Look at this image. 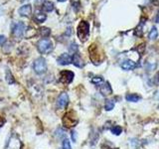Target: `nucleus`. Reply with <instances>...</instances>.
I'll use <instances>...</instances> for the list:
<instances>
[{
  "mask_svg": "<svg viewBox=\"0 0 159 149\" xmlns=\"http://www.w3.org/2000/svg\"><path fill=\"white\" fill-rule=\"evenodd\" d=\"M37 49L40 54L43 55H47L50 54L54 49V45L53 42L50 39L47 38H43L41 40H39L37 43Z\"/></svg>",
  "mask_w": 159,
  "mask_h": 149,
  "instance_id": "nucleus-1",
  "label": "nucleus"
},
{
  "mask_svg": "<svg viewBox=\"0 0 159 149\" xmlns=\"http://www.w3.org/2000/svg\"><path fill=\"white\" fill-rule=\"evenodd\" d=\"M77 34H78L79 39L81 40L82 42H86L89 35V24L87 21H84V20H82L78 25Z\"/></svg>",
  "mask_w": 159,
  "mask_h": 149,
  "instance_id": "nucleus-2",
  "label": "nucleus"
},
{
  "mask_svg": "<svg viewBox=\"0 0 159 149\" xmlns=\"http://www.w3.org/2000/svg\"><path fill=\"white\" fill-rule=\"evenodd\" d=\"M33 70L37 74H43L47 72V63L44 58L40 57L34 61Z\"/></svg>",
  "mask_w": 159,
  "mask_h": 149,
  "instance_id": "nucleus-3",
  "label": "nucleus"
},
{
  "mask_svg": "<svg viewBox=\"0 0 159 149\" xmlns=\"http://www.w3.org/2000/svg\"><path fill=\"white\" fill-rule=\"evenodd\" d=\"M77 123H78V118L74 111H69L64 115L63 124L65 127H67V128L74 127V126H76Z\"/></svg>",
  "mask_w": 159,
  "mask_h": 149,
  "instance_id": "nucleus-4",
  "label": "nucleus"
},
{
  "mask_svg": "<svg viewBox=\"0 0 159 149\" xmlns=\"http://www.w3.org/2000/svg\"><path fill=\"white\" fill-rule=\"evenodd\" d=\"M21 147H22L21 140H20L16 134L13 133L12 135L10 136L5 149H21Z\"/></svg>",
  "mask_w": 159,
  "mask_h": 149,
  "instance_id": "nucleus-5",
  "label": "nucleus"
},
{
  "mask_svg": "<svg viewBox=\"0 0 159 149\" xmlns=\"http://www.w3.org/2000/svg\"><path fill=\"white\" fill-rule=\"evenodd\" d=\"M25 31H26V26L23 22H17L12 28V34L16 39H21L24 36Z\"/></svg>",
  "mask_w": 159,
  "mask_h": 149,
  "instance_id": "nucleus-6",
  "label": "nucleus"
},
{
  "mask_svg": "<svg viewBox=\"0 0 159 149\" xmlns=\"http://www.w3.org/2000/svg\"><path fill=\"white\" fill-rule=\"evenodd\" d=\"M75 78V74L71 71H68V70H65L60 73V79L59 81L60 83H62L64 84H69L73 82V79Z\"/></svg>",
  "mask_w": 159,
  "mask_h": 149,
  "instance_id": "nucleus-7",
  "label": "nucleus"
},
{
  "mask_svg": "<svg viewBox=\"0 0 159 149\" xmlns=\"http://www.w3.org/2000/svg\"><path fill=\"white\" fill-rule=\"evenodd\" d=\"M68 103H69V96H68V93H62L59 96L58 101H57V106H58V108H65V107H67Z\"/></svg>",
  "mask_w": 159,
  "mask_h": 149,
  "instance_id": "nucleus-8",
  "label": "nucleus"
},
{
  "mask_svg": "<svg viewBox=\"0 0 159 149\" xmlns=\"http://www.w3.org/2000/svg\"><path fill=\"white\" fill-rule=\"evenodd\" d=\"M58 64L62 65V66H68V65L72 64V56L67 53L62 54L61 56H59L57 59Z\"/></svg>",
  "mask_w": 159,
  "mask_h": 149,
  "instance_id": "nucleus-9",
  "label": "nucleus"
},
{
  "mask_svg": "<svg viewBox=\"0 0 159 149\" xmlns=\"http://www.w3.org/2000/svg\"><path fill=\"white\" fill-rule=\"evenodd\" d=\"M18 13L20 16H22V17H28L32 13V6L30 4H25L19 8Z\"/></svg>",
  "mask_w": 159,
  "mask_h": 149,
  "instance_id": "nucleus-10",
  "label": "nucleus"
},
{
  "mask_svg": "<svg viewBox=\"0 0 159 149\" xmlns=\"http://www.w3.org/2000/svg\"><path fill=\"white\" fill-rule=\"evenodd\" d=\"M120 67L124 71H131V70H134L136 67V62L132 61V60H125L120 64Z\"/></svg>",
  "mask_w": 159,
  "mask_h": 149,
  "instance_id": "nucleus-11",
  "label": "nucleus"
},
{
  "mask_svg": "<svg viewBox=\"0 0 159 149\" xmlns=\"http://www.w3.org/2000/svg\"><path fill=\"white\" fill-rule=\"evenodd\" d=\"M99 92H101V93L102 94L103 97H107L109 96V94L112 93V88L111 87V84H109V83H102L101 84V88H99Z\"/></svg>",
  "mask_w": 159,
  "mask_h": 149,
  "instance_id": "nucleus-12",
  "label": "nucleus"
},
{
  "mask_svg": "<svg viewBox=\"0 0 159 149\" xmlns=\"http://www.w3.org/2000/svg\"><path fill=\"white\" fill-rule=\"evenodd\" d=\"M47 19V15L45 14L42 10H36L34 13V20L36 21V23H43L46 21Z\"/></svg>",
  "mask_w": 159,
  "mask_h": 149,
  "instance_id": "nucleus-13",
  "label": "nucleus"
},
{
  "mask_svg": "<svg viewBox=\"0 0 159 149\" xmlns=\"http://www.w3.org/2000/svg\"><path fill=\"white\" fill-rule=\"evenodd\" d=\"M72 63L78 68H83L84 67V61L82 60L81 56L79 53H75L74 56L72 57Z\"/></svg>",
  "mask_w": 159,
  "mask_h": 149,
  "instance_id": "nucleus-14",
  "label": "nucleus"
},
{
  "mask_svg": "<svg viewBox=\"0 0 159 149\" xmlns=\"http://www.w3.org/2000/svg\"><path fill=\"white\" fill-rule=\"evenodd\" d=\"M125 98L129 102H138L141 99V97L137 93H127Z\"/></svg>",
  "mask_w": 159,
  "mask_h": 149,
  "instance_id": "nucleus-15",
  "label": "nucleus"
},
{
  "mask_svg": "<svg viewBox=\"0 0 159 149\" xmlns=\"http://www.w3.org/2000/svg\"><path fill=\"white\" fill-rule=\"evenodd\" d=\"M42 6H43V10L46 12H52L54 10V3L51 1H45Z\"/></svg>",
  "mask_w": 159,
  "mask_h": 149,
  "instance_id": "nucleus-16",
  "label": "nucleus"
},
{
  "mask_svg": "<svg viewBox=\"0 0 159 149\" xmlns=\"http://www.w3.org/2000/svg\"><path fill=\"white\" fill-rule=\"evenodd\" d=\"M114 104H116L114 99H107L106 104H104V108H106V111H112L114 107Z\"/></svg>",
  "mask_w": 159,
  "mask_h": 149,
  "instance_id": "nucleus-17",
  "label": "nucleus"
},
{
  "mask_svg": "<svg viewBox=\"0 0 159 149\" xmlns=\"http://www.w3.org/2000/svg\"><path fill=\"white\" fill-rule=\"evenodd\" d=\"M39 33L42 37L47 38L48 36H50V34H51V30L47 27H41V28H39Z\"/></svg>",
  "mask_w": 159,
  "mask_h": 149,
  "instance_id": "nucleus-18",
  "label": "nucleus"
},
{
  "mask_svg": "<svg viewBox=\"0 0 159 149\" xmlns=\"http://www.w3.org/2000/svg\"><path fill=\"white\" fill-rule=\"evenodd\" d=\"M149 39L150 40H156L158 37V31H157V28L156 27H152L150 32H149Z\"/></svg>",
  "mask_w": 159,
  "mask_h": 149,
  "instance_id": "nucleus-19",
  "label": "nucleus"
},
{
  "mask_svg": "<svg viewBox=\"0 0 159 149\" xmlns=\"http://www.w3.org/2000/svg\"><path fill=\"white\" fill-rule=\"evenodd\" d=\"M111 132L114 134V135H120V133L122 132V128L119 125H113L111 128Z\"/></svg>",
  "mask_w": 159,
  "mask_h": 149,
  "instance_id": "nucleus-20",
  "label": "nucleus"
},
{
  "mask_svg": "<svg viewBox=\"0 0 159 149\" xmlns=\"http://www.w3.org/2000/svg\"><path fill=\"white\" fill-rule=\"evenodd\" d=\"M92 83L96 86H101V84L103 83V79L102 77H94L92 79Z\"/></svg>",
  "mask_w": 159,
  "mask_h": 149,
  "instance_id": "nucleus-21",
  "label": "nucleus"
},
{
  "mask_svg": "<svg viewBox=\"0 0 159 149\" xmlns=\"http://www.w3.org/2000/svg\"><path fill=\"white\" fill-rule=\"evenodd\" d=\"M63 149H72L71 143H70V140L68 138H64L63 139Z\"/></svg>",
  "mask_w": 159,
  "mask_h": 149,
  "instance_id": "nucleus-22",
  "label": "nucleus"
},
{
  "mask_svg": "<svg viewBox=\"0 0 159 149\" xmlns=\"http://www.w3.org/2000/svg\"><path fill=\"white\" fill-rule=\"evenodd\" d=\"M6 79H7L8 84H14L15 83V79H13L12 74L9 71H6Z\"/></svg>",
  "mask_w": 159,
  "mask_h": 149,
  "instance_id": "nucleus-23",
  "label": "nucleus"
},
{
  "mask_svg": "<svg viewBox=\"0 0 159 149\" xmlns=\"http://www.w3.org/2000/svg\"><path fill=\"white\" fill-rule=\"evenodd\" d=\"M70 51L71 52H74V54L75 53H77V51H78V46L75 43H72L71 44V47H70Z\"/></svg>",
  "mask_w": 159,
  "mask_h": 149,
  "instance_id": "nucleus-24",
  "label": "nucleus"
},
{
  "mask_svg": "<svg viewBox=\"0 0 159 149\" xmlns=\"http://www.w3.org/2000/svg\"><path fill=\"white\" fill-rule=\"evenodd\" d=\"M72 139L74 142L77 141V132L76 131H72Z\"/></svg>",
  "mask_w": 159,
  "mask_h": 149,
  "instance_id": "nucleus-25",
  "label": "nucleus"
},
{
  "mask_svg": "<svg viewBox=\"0 0 159 149\" xmlns=\"http://www.w3.org/2000/svg\"><path fill=\"white\" fill-rule=\"evenodd\" d=\"M5 42H6V38H5L4 36H2V35H0V45L4 44Z\"/></svg>",
  "mask_w": 159,
  "mask_h": 149,
  "instance_id": "nucleus-26",
  "label": "nucleus"
},
{
  "mask_svg": "<svg viewBox=\"0 0 159 149\" xmlns=\"http://www.w3.org/2000/svg\"><path fill=\"white\" fill-rule=\"evenodd\" d=\"M44 0H36V4L37 5H42V3H44Z\"/></svg>",
  "mask_w": 159,
  "mask_h": 149,
  "instance_id": "nucleus-27",
  "label": "nucleus"
},
{
  "mask_svg": "<svg viewBox=\"0 0 159 149\" xmlns=\"http://www.w3.org/2000/svg\"><path fill=\"white\" fill-rule=\"evenodd\" d=\"M155 22H156V23H159V11H158V13L156 14V17H155Z\"/></svg>",
  "mask_w": 159,
  "mask_h": 149,
  "instance_id": "nucleus-28",
  "label": "nucleus"
},
{
  "mask_svg": "<svg viewBox=\"0 0 159 149\" xmlns=\"http://www.w3.org/2000/svg\"><path fill=\"white\" fill-rule=\"evenodd\" d=\"M157 81H158V83H159V74H157Z\"/></svg>",
  "mask_w": 159,
  "mask_h": 149,
  "instance_id": "nucleus-29",
  "label": "nucleus"
},
{
  "mask_svg": "<svg viewBox=\"0 0 159 149\" xmlns=\"http://www.w3.org/2000/svg\"><path fill=\"white\" fill-rule=\"evenodd\" d=\"M58 1H60V2H64V1H66V0H58Z\"/></svg>",
  "mask_w": 159,
  "mask_h": 149,
  "instance_id": "nucleus-30",
  "label": "nucleus"
},
{
  "mask_svg": "<svg viewBox=\"0 0 159 149\" xmlns=\"http://www.w3.org/2000/svg\"><path fill=\"white\" fill-rule=\"evenodd\" d=\"M23 1H25V0H23Z\"/></svg>",
  "mask_w": 159,
  "mask_h": 149,
  "instance_id": "nucleus-31",
  "label": "nucleus"
}]
</instances>
